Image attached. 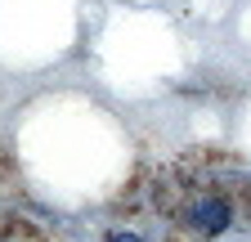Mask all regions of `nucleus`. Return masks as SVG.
<instances>
[{"instance_id":"2","label":"nucleus","mask_w":251,"mask_h":242,"mask_svg":"<svg viewBox=\"0 0 251 242\" xmlns=\"http://www.w3.org/2000/svg\"><path fill=\"white\" fill-rule=\"evenodd\" d=\"M108 242H139V238H135V233H112Z\"/></svg>"},{"instance_id":"1","label":"nucleus","mask_w":251,"mask_h":242,"mask_svg":"<svg viewBox=\"0 0 251 242\" xmlns=\"http://www.w3.org/2000/svg\"><path fill=\"white\" fill-rule=\"evenodd\" d=\"M188 224L202 229V233H220L229 224V206L220 202V197H198L193 206H188Z\"/></svg>"}]
</instances>
